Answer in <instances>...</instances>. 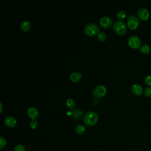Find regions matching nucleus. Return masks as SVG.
<instances>
[{
	"instance_id": "2eb2a0df",
	"label": "nucleus",
	"mask_w": 151,
	"mask_h": 151,
	"mask_svg": "<svg viewBox=\"0 0 151 151\" xmlns=\"http://www.w3.org/2000/svg\"><path fill=\"white\" fill-rule=\"evenodd\" d=\"M85 130H86L85 126L82 124H79L76 127L75 131L77 134L81 135L85 132Z\"/></svg>"
},
{
	"instance_id": "ddd939ff",
	"label": "nucleus",
	"mask_w": 151,
	"mask_h": 151,
	"mask_svg": "<svg viewBox=\"0 0 151 151\" xmlns=\"http://www.w3.org/2000/svg\"><path fill=\"white\" fill-rule=\"evenodd\" d=\"M31 23L28 20H24L21 24V28L22 31L27 32L29 31L31 28Z\"/></svg>"
},
{
	"instance_id": "9d476101",
	"label": "nucleus",
	"mask_w": 151,
	"mask_h": 151,
	"mask_svg": "<svg viewBox=\"0 0 151 151\" xmlns=\"http://www.w3.org/2000/svg\"><path fill=\"white\" fill-rule=\"evenodd\" d=\"M131 91L136 96H140L143 93V87L139 83H134L132 86Z\"/></svg>"
},
{
	"instance_id": "f8f14e48",
	"label": "nucleus",
	"mask_w": 151,
	"mask_h": 151,
	"mask_svg": "<svg viewBox=\"0 0 151 151\" xmlns=\"http://www.w3.org/2000/svg\"><path fill=\"white\" fill-rule=\"evenodd\" d=\"M81 78L82 74L79 72H73L70 76V80L73 82H78L81 79Z\"/></svg>"
},
{
	"instance_id": "b1692460",
	"label": "nucleus",
	"mask_w": 151,
	"mask_h": 151,
	"mask_svg": "<svg viewBox=\"0 0 151 151\" xmlns=\"http://www.w3.org/2000/svg\"><path fill=\"white\" fill-rule=\"evenodd\" d=\"M144 93L147 97H151V87H147L145 89Z\"/></svg>"
},
{
	"instance_id": "39448f33",
	"label": "nucleus",
	"mask_w": 151,
	"mask_h": 151,
	"mask_svg": "<svg viewBox=\"0 0 151 151\" xmlns=\"http://www.w3.org/2000/svg\"><path fill=\"white\" fill-rule=\"evenodd\" d=\"M127 42L129 45L134 49H137L140 47L141 40L140 38L136 35H131L129 37Z\"/></svg>"
},
{
	"instance_id": "0eeeda50",
	"label": "nucleus",
	"mask_w": 151,
	"mask_h": 151,
	"mask_svg": "<svg viewBox=\"0 0 151 151\" xmlns=\"http://www.w3.org/2000/svg\"><path fill=\"white\" fill-rule=\"evenodd\" d=\"M137 16L142 21L147 20L150 16L149 10L145 7H141L137 10Z\"/></svg>"
},
{
	"instance_id": "4468645a",
	"label": "nucleus",
	"mask_w": 151,
	"mask_h": 151,
	"mask_svg": "<svg viewBox=\"0 0 151 151\" xmlns=\"http://www.w3.org/2000/svg\"><path fill=\"white\" fill-rule=\"evenodd\" d=\"M83 114V111L79 109H75L72 111V115L75 119H79L82 116Z\"/></svg>"
},
{
	"instance_id": "5701e85b",
	"label": "nucleus",
	"mask_w": 151,
	"mask_h": 151,
	"mask_svg": "<svg viewBox=\"0 0 151 151\" xmlns=\"http://www.w3.org/2000/svg\"><path fill=\"white\" fill-rule=\"evenodd\" d=\"M145 81L148 86H151V75H147L145 78Z\"/></svg>"
},
{
	"instance_id": "f3484780",
	"label": "nucleus",
	"mask_w": 151,
	"mask_h": 151,
	"mask_svg": "<svg viewBox=\"0 0 151 151\" xmlns=\"http://www.w3.org/2000/svg\"><path fill=\"white\" fill-rule=\"evenodd\" d=\"M66 105L68 109H73L75 106V101L73 99H68L66 100Z\"/></svg>"
},
{
	"instance_id": "393cba45",
	"label": "nucleus",
	"mask_w": 151,
	"mask_h": 151,
	"mask_svg": "<svg viewBox=\"0 0 151 151\" xmlns=\"http://www.w3.org/2000/svg\"><path fill=\"white\" fill-rule=\"evenodd\" d=\"M0 106H1V112L2 111V105L1 103H0Z\"/></svg>"
},
{
	"instance_id": "aec40b11",
	"label": "nucleus",
	"mask_w": 151,
	"mask_h": 151,
	"mask_svg": "<svg viewBox=\"0 0 151 151\" xmlns=\"http://www.w3.org/2000/svg\"><path fill=\"white\" fill-rule=\"evenodd\" d=\"M14 151H25V149L23 145L18 144L15 146Z\"/></svg>"
},
{
	"instance_id": "9b49d317",
	"label": "nucleus",
	"mask_w": 151,
	"mask_h": 151,
	"mask_svg": "<svg viewBox=\"0 0 151 151\" xmlns=\"http://www.w3.org/2000/svg\"><path fill=\"white\" fill-rule=\"evenodd\" d=\"M4 123H5V124L8 127L13 128L17 124V120L14 117L8 116L5 117L4 120Z\"/></svg>"
},
{
	"instance_id": "1a4fd4ad",
	"label": "nucleus",
	"mask_w": 151,
	"mask_h": 151,
	"mask_svg": "<svg viewBox=\"0 0 151 151\" xmlns=\"http://www.w3.org/2000/svg\"><path fill=\"white\" fill-rule=\"evenodd\" d=\"M27 114L32 120H36L39 116V111L35 107H30L27 109Z\"/></svg>"
},
{
	"instance_id": "7ed1b4c3",
	"label": "nucleus",
	"mask_w": 151,
	"mask_h": 151,
	"mask_svg": "<svg viewBox=\"0 0 151 151\" xmlns=\"http://www.w3.org/2000/svg\"><path fill=\"white\" fill-rule=\"evenodd\" d=\"M113 29L117 34L119 35L124 34L127 30V25L122 20H117L113 24Z\"/></svg>"
},
{
	"instance_id": "20e7f679",
	"label": "nucleus",
	"mask_w": 151,
	"mask_h": 151,
	"mask_svg": "<svg viewBox=\"0 0 151 151\" xmlns=\"http://www.w3.org/2000/svg\"><path fill=\"white\" fill-rule=\"evenodd\" d=\"M127 24L130 29H135L139 25V20L136 16L131 15L127 19Z\"/></svg>"
},
{
	"instance_id": "6ab92c4d",
	"label": "nucleus",
	"mask_w": 151,
	"mask_h": 151,
	"mask_svg": "<svg viewBox=\"0 0 151 151\" xmlns=\"http://www.w3.org/2000/svg\"><path fill=\"white\" fill-rule=\"evenodd\" d=\"M97 39L100 41H104L107 38L106 34L103 32H99L97 34Z\"/></svg>"
},
{
	"instance_id": "dca6fc26",
	"label": "nucleus",
	"mask_w": 151,
	"mask_h": 151,
	"mask_svg": "<svg viewBox=\"0 0 151 151\" xmlns=\"http://www.w3.org/2000/svg\"><path fill=\"white\" fill-rule=\"evenodd\" d=\"M140 52L143 54L149 53L150 51V47L147 44H144L140 47Z\"/></svg>"
},
{
	"instance_id": "423d86ee",
	"label": "nucleus",
	"mask_w": 151,
	"mask_h": 151,
	"mask_svg": "<svg viewBox=\"0 0 151 151\" xmlns=\"http://www.w3.org/2000/svg\"><path fill=\"white\" fill-rule=\"evenodd\" d=\"M107 91L106 87L103 85L97 86L93 91V96L96 98H100L104 96Z\"/></svg>"
},
{
	"instance_id": "f257e3e1",
	"label": "nucleus",
	"mask_w": 151,
	"mask_h": 151,
	"mask_svg": "<svg viewBox=\"0 0 151 151\" xmlns=\"http://www.w3.org/2000/svg\"><path fill=\"white\" fill-rule=\"evenodd\" d=\"M98 120V115L94 111H88L83 116V122L88 126L94 125Z\"/></svg>"
},
{
	"instance_id": "412c9836",
	"label": "nucleus",
	"mask_w": 151,
	"mask_h": 151,
	"mask_svg": "<svg viewBox=\"0 0 151 151\" xmlns=\"http://www.w3.org/2000/svg\"><path fill=\"white\" fill-rule=\"evenodd\" d=\"M38 125V123L36 120H32L29 123V126L32 129H35L37 127Z\"/></svg>"
},
{
	"instance_id": "a211bd4d",
	"label": "nucleus",
	"mask_w": 151,
	"mask_h": 151,
	"mask_svg": "<svg viewBox=\"0 0 151 151\" xmlns=\"http://www.w3.org/2000/svg\"><path fill=\"white\" fill-rule=\"evenodd\" d=\"M126 12L123 9H120L118 11V12H117V17L120 20H122L123 19H124L126 17Z\"/></svg>"
},
{
	"instance_id": "4be33fe9",
	"label": "nucleus",
	"mask_w": 151,
	"mask_h": 151,
	"mask_svg": "<svg viewBox=\"0 0 151 151\" xmlns=\"http://www.w3.org/2000/svg\"><path fill=\"white\" fill-rule=\"evenodd\" d=\"M6 140L3 137H0V149L2 150L6 145Z\"/></svg>"
},
{
	"instance_id": "f03ea898",
	"label": "nucleus",
	"mask_w": 151,
	"mask_h": 151,
	"mask_svg": "<svg viewBox=\"0 0 151 151\" xmlns=\"http://www.w3.org/2000/svg\"><path fill=\"white\" fill-rule=\"evenodd\" d=\"M84 31L86 35L93 37L97 35L100 31V28L96 23H89L85 26Z\"/></svg>"
},
{
	"instance_id": "6e6552de",
	"label": "nucleus",
	"mask_w": 151,
	"mask_h": 151,
	"mask_svg": "<svg viewBox=\"0 0 151 151\" xmlns=\"http://www.w3.org/2000/svg\"><path fill=\"white\" fill-rule=\"evenodd\" d=\"M100 24L104 28H108L113 24V19L109 16H104L100 19Z\"/></svg>"
}]
</instances>
